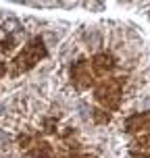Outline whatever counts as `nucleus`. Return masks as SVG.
<instances>
[{
    "label": "nucleus",
    "instance_id": "f03ea898",
    "mask_svg": "<svg viewBox=\"0 0 150 158\" xmlns=\"http://www.w3.org/2000/svg\"><path fill=\"white\" fill-rule=\"evenodd\" d=\"M2 73H4V64H0V75H2Z\"/></svg>",
    "mask_w": 150,
    "mask_h": 158
},
{
    "label": "nucleus",
    "instance_id": "f257e3e1",
    "mask_svg": "<svg viewBox=\"0 0 150 158\" xmlns=\"http://www.w3.org/2000/svg\"><path fill=\"white\" fill-rule=\"evenodd\" d=\"M13 44H15V42H13V38H6L4 42H2V50H4V52L13 50Z\"/></svg>",
    "mask_w": 150,
    "mask_h": 158
}]
</instances>
